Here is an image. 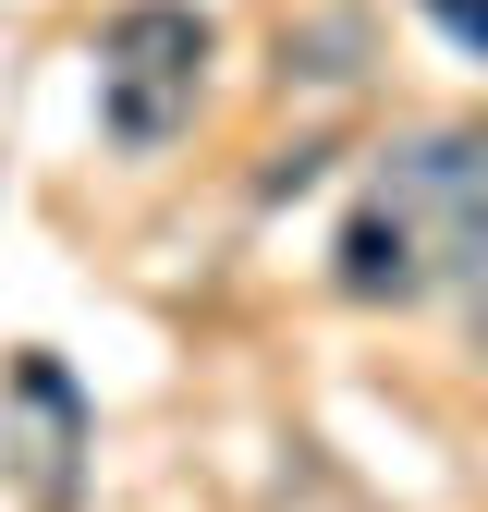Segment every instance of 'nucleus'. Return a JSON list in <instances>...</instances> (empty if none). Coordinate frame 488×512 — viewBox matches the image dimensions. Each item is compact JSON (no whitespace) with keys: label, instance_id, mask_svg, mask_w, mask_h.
<instances>
[{"label":"nucleus","instance_id":"nucleus-3","mask_svg":"<svg viewBox=\"0 0 488 512\" xmlns=\"http://www.w3.org/2000/svg\"><path fill=\"white\" fill-rule=\"evenodd\" d=\"M330 281H342L354 305H427V293H440V269H427L415 220H403V208H379V196L342 220V269H330Z\"/></svg>","mask_w":488,"mask_h":512},{"label":"nucleus","instance_id":"nucleus-1","mask_svg":"<svg viewBox=\"0 0 488 512\" xmlns=\"http://www.w3.org/2000/svg\"><path fill=\"white\" fill-rule=\"evenodd\" d=\"M208 49H220L208 13H183V0L110 13V37H98V122H110V147H171L183 122H196Z\"/></svg>","mask_w":488,"mask_h":512},{"label":"nucleus","instance_id":"nucleus-5","mask_svg":"<svg viewBox=\"0 0 488 512\" xmlns=\"http://www.w3.org/2000/svg\"><path fill=\"white\" fill-rule=\"evenodd\" d=\"M415 13H427V25H452V49L488 61V0H415Z\"/></svg>","mask_w":488,"mask_h":512},{"label":"nucleus","instance_id":"nucleus-4","mask_svg":"<svg viewBox=\"0 0 488 512\" xmlns=\"http://www.w3.org/2000/svg\"><path fill=\"white\" fill-rule=\"evenodd\" d=\"M281 61H293V74H318V86H342V74H354V13H330V25L281 37Z\"/></svg>","mask_w":488,"mask_h":512},{"label":"nucleus","instance_id":"nucleus-2","mask_svg":"<svg viewBox=\"0 0 488 512\" xmlns=\"http://www.w3.org/2000/svg\"><path fill=\"white\" fill-rule=\"evenodd\" d=\"M379 208L415 220L440 293H476L488 281V122H440V135H403L379 159Z\"/></svg>","mask_w":488,"mask_h":512},{"label":"nucleus","instance_id":"nucleus-6","mask_svg":"<svg viewBox=\"0 0 488 512\" xmlns=\"http://www.w3.org/2000/svg\"><path fill=\"white\" fill-rule=\"evenodd\" d=\"M476 342H488V281H476Z\"/></svg>","mask_w":488,"mask_h":512}]
</instances>
